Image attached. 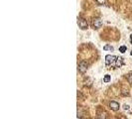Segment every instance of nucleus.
<instances>
[{"label": "nucleus", "instance_id": "11", "mask_svg": "<svg viewBox=\"0 0 132 119\" xmlns=\"http://www.w3.org/2000/svg\"><path fill=\"white\" fill-rule=\"evenodd\" d=\"M95 1L99 4V5H103L105 3V0H95Z\"/></svg>", "mask_w": 132, "mask_h": 119}, {"label": "nucleus", "instance_id": "3", "mask_svg": "<svg viewBox=\"0 0 132 119\" xmlns=\"http://www.w3.org/2000/svg\"><path fill=\"white\" fill-rule=\"evenodd\" d=\"M77 69H78V71H80V72L84 74V72L88 70V64L85 63V62H82V63L78 64Z\"/></svg>", "mask_w": 132, "mask_h": 119}, {"label": "nucleus", "instance_id": "15", "mask_svg": "<svg viewBox=\"0 0 132 119\" xmlns=\"http://www.w3.org/2000/svg\"><path fill=\"white\" fill-rule=\"evenodd\" d=\"M130 54H131V56H132V51H131V53H130Z\"/></svg>", "mask_w": 132, "mask_h": 119}, {"label": "nucleus", "instance_id": "10", "mask_svg": "<svg viewBox=\"0 0 132 119\" xmlns=\"http://www.w3.org/2000/svg\"><path fill=\"white\" fill-rule=\"evenodd\" d=\"M126 47H125V46H121V47L119 48V52L120 53H122V54H123V53H125V52H126Z\"/></svg>", "mask_w": 132, "mask_h": 119}, {"label": "nucleus", "instance_id": "2", "mask_svg": "<svg viewBox=\"0 0 132 119\" xmlns=\"http://www.w3.org/2000/svg\"><path fill=\"white\" fill-rule=\"evenodd\" d=\"M117 58L115 56H112V55H107L106 57H105V64H106L107 65H110L112 64H114L116 62Z\"/></svg>", "mask_w": 132, "mask_h": 119}, {"label": "nucleus", "instance_id": "13", "mask_svg": "<svg viewBox=\"0 0 132 119\" xmlns=\"http://www.w3.org/2000/svg\"><path fill=\"white\" fill-rule=\"evenodd\" d=\"M123 108H124L125 110H127V109H129V106H128V105L125 104V105H123Z\"/></svg>", "mask_w": 132, "mask_h": 119}, {"label": "nucleus", "instance_id": "7", "mask_svg": "<svg viewBox=\"0 0 132 119\" xmlns=\"http://www.w3.org/2000/svg\"><path fill=\"white\" fill-rule=\"evenodd\" d=\"M103 50H105V51H113V47H112V46H109V45H105L103 47Z\"/></svg>", "mask_w": 132, "mask_h": 119}, {"label": "nucleus", "instance_id": "9", "mask_svg": "<svg viewBox=\"0 0 132 119\" xmlns=\"http://www.w3.org/2000/svg\"><path fill=\"white\" fill-rule=\"evenodd\" d=\"M97 119H107V118H106V114H105V113L99 114V115L97 116Z\"/></svg>", "mask_w": 132, "mask_h": 119}, {"label": "nucleus", "instance_id": "6", "mask_svg": "<svg viewBox=\"0 0 132 119\" xmlns=\"http://www.w3.org/2000/svg\"><path fill=\"white\" fill-rule=\"evenodd\" d=\"M123 65V59L122 58H117L116 60V68H120Z\"/></svg>", "mask_w": 132, "mask_h": 119}, {"label": "nucleus", "instance_id": "4", "mask_svg": "<svg viewBox=\"0 0 132 119\" xmlns=\"http://www.w3.org/2000/svg\"><path fill=\"white\" fill-rule=\"evenodd\" d=\"M92 26H94V29L100 28L101 26H102V21H101V19H99V18L94 19V20H92Z\"/></svg>", "mask_w": 132, "mask_h": 119}, {"label": "nucleus", "instance_id": "8", "mask_svg": "<svg viewBox=\"0 0 132 119\" xmlns=\"http://www.w3.org/2000/svg\"><path fill=\"white\" fill-rule=\"evenodd\" d=\"M103 81L104 82H109L110 81V76L109 75H105L103 77Z\"/></svg>", "mask_w": 132, "mask_h": 119}, {"label": "nucleus", "instance_id": "1", "mask_svg": "<svg viewBox=\"0 0 132 119\" xmlns=\"http://www.w3.org/2000/svg\"><path fill=\"white\" fill-rule=\"evenodd\" d=\"M77 24H78V27H80L82 30H87L88 28V22L85 21L84 19H82V18H78L77 19Z\"/></svg>", "mask_w": 132, "mask_h": 119}, {"label": "nucleus", "instance_id": "5", "mask_svg": "<svg viewBox=\"0 0 132 119\" xmlns=\"http://www.w3.org/2000/svg\"><path fill=\"white\" fill-rule=\"evenodd\" d=\"M109 107H110L111 110L117 111L118 109H119V104H118V102H116V101H111L109 103Z\"/></svg>", "mask_w": 132, "mask_h": 119}, {"label": "nucleus", "instance_id": "14", "mask_svg": "<svg viewBox=\"0 0 132 119\" xmlns=\"http://www.w3.org/2000/svg\"><path fill=\"white\" fill-rule=\"evenodd\" d=\"M130 43L132 44V35H130Z\"/></svg>", "mask_w": 132, "mask_h": 119}, {"label": "nucleus", "instance_id": "12", "mask_svg": "<svg viewBox=\"0 0 132 119\" xmlns=\"http://www.w3.org/2000/svg\"><path fill=\"white\" fill-rule=\"evenodd\" d=\"M127 81H128L130 83H132V75H129V76H127Z\"/></svg>", "mask_w": 132, "mask_h": 119}]
</instances>
